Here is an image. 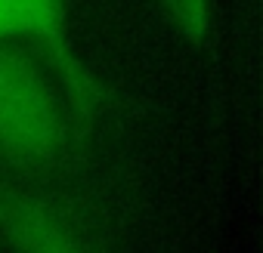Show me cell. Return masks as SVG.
Masks as SVG:
<instances>
[{
	"mask_svg": "<svg viewBox=\"0 0 263 253\" xmlns=\"http://www.w3.org/2000/svg\"><path fill=\"white\" fill-rule=\"evenodd\" d=\"M74 126L56 80L16 44H0V158L22 170L56 167Z\"/></svg>",
	"mask_w": 263,
	"mask_h": 253,
	"instance_id": "6da1fadb",
	"label": "cell"
},
{
	"mask_svg": "<svg viewBox=\"0 0 263 253\" xmlns=\"http://www.w3.org/2000/svg\"><path fill=\"white\" fill-rule=\"evenodd\" d=\"M13 44H25L56 80L74 136L84 139L108 111L111 90L74 50L65 0H13Z\"/></svg>",
	"mask_w": 263,
	"mask_h": 253,
	"instance_id": "7a4b0ae2",
	"label": "cell"
},
{
	"mask_svg": "<svg viewBox=\"0 0 263 253\" xmlns=\"http://www.w3.org/2000/svg\"><path fill=\"white\" fill-rule=\"evenodd\" d=\"M0 241L10 253H105L65 198L7 179H0Z\"/></svg>",
	"mask_w": 263,
	"mask_h": 253,
	"instance_id": "3957f363",
	"label": "cell"
},
{
	"mask_svg": "<svg viewBox=\"0 0 263 253\" xmlns=\"http://www.w3.org/2000/svg\"><path fill=\"white\" fill-rule=\"evenodd\" d=\"M161 13L174 25V31L195 50L208 44L211 34V4L214 0H158Z\"/></svg>",
	"mask_w": 263,
	"mask_h": 253,
	"instance_id": "277c9868",
	"label": "cell"
},
{
	"mask_svg": "<svg viewBox=\"0 0 263 253\" xmlns=\"http://www.w3.org/2000/svg\"><path fill=\"white\" fill-rule=\"evenodd\" d=\"M0 44H13V0H0Z\"/></svg>",
	"mask_w": 263,
	"mask_h": 253,
	"instance_id": "5b68a950",
	"label": "cell"
}]
</instances>
